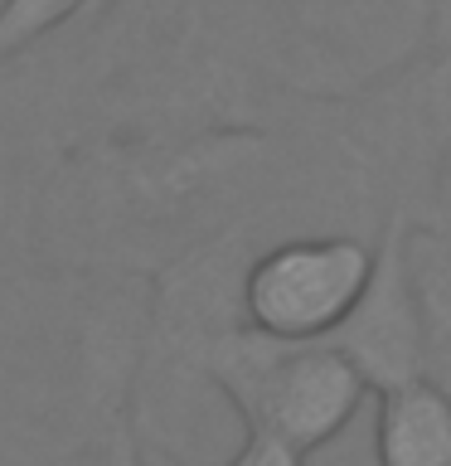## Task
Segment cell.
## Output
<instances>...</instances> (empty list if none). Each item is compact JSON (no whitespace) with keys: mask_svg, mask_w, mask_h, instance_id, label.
I'll list each match as a JSON object with an SVG mask.
<instances>
[{"mask_svg":"<svg viewBox=\"0 0 451 466\" xmlns=\"http://www.w3.org/2000/svg\"><path fill=\"white\" fill-rule=\"evenodd\" d=\"M282 97H349L432 54L442 0H243Z\"/></svg>","mask_w":451,"mask_h":466,"instance_id":"7a4b0ae2","label":"cell"},{"mask_svg":"<svg viewBox=\"0 0 451 466\" xmlns=\"http://www.w3.org/2000/svg\"><path fill=\"white\" fill-rule=\"evenodd\" d=\"M403 233H407V214L388 218L378 228L374 268L364 277V291L330 335V345L359 370L369 393L422 379V326H417V301L403 262Z\"/></svg>","mask_w":451,"mask_h":466,"instance_id":"5b68a950","label":"cell"},{"mask_svg":"<svg viewBox=\"0 0 451 466\" xmlns=\"http://www.w3.org/2000/svg\"><path fill=\"white\" fill-rule=\"evenodd\" d=\"M199 374L243 432L276 437L296 457L330 447L369 403V384L330 340H272L247 326L218 335Z\"/></svg>","mask_w":451,"mask_h":466,"instance_id":"3957f363","label":"cell"},{"mask_svg":"<svg viewBox=\"0 0 451 466\" xmlns=\"http://www.w3.org/2000/svg\"><path fill=\"white\" fill-rule=\"evenodd\" d=\"M374 466H451V393L407 379L374 393Z\"/></svg>","mask_w":451,"mask_h":466,"instance_id":"8992f818","label":"cell"},{"mask_svg":"<svg viewBox=\"0 0 451 466\" xmlns=\"http://www.w3.org/2000/svg\"><path fill=\"white\" fill-rule=\"evenodd\" d=\"M136 457L141 466H189V461H175L165 457V451H155V447H141L136 442ZM218 466H306V457H296L291 447H282L276 437H262V432H243V442L238 451H228Z\"/></svg>","mask_w":451,"mask_h":466,"instance_id":"9c48e42d","label":"cell"},{"mask_svg":"<svg viewBox=\"0 0 451 466\" xmlns=\"http://www.w3.org/2000/svg\"><path fill=\"white\" fill-rule=\"evenodd\" d=\"M374 238L359 233H282L243 262L238 311L247 330L272 340H330L364 291Z\"/></svg>","mask_w":451,"mask_h":466,"instance_id":"277c9868","label":"cell"},{"mask_svg":"<svg viewBox=\"0 0 451 466\" xmlns=\"http://www.w3.org/2000/svg\"><path fill=\"white\" fill-rule=\"evenodd\" d=\"M432 54L442 58L446 83H451V0H442V15H436V35H432Z\"/></svg>","mask_w":451,"mask_h":466,"instance_id":"8fae6325","label":"cell"},{"mask_svg":"<svg viewBox=\"0 0 451 466\" xmlns=\"http://www.w3.org/2000/svg\"><path fill=\"white\" fill-rule=\"evenodd\" d=\"M403 262L422 326V379L451 393V243L407 218Z\"/></svg>","mask_w":451,"mask_h":466,"instance_id":"52a82bcc","label":"cell"},{"mask_svg":"<svg viewBox=\"0 0 451 466\" xmlns=\"http://www.w3.org/2000/svg\"><path fill=\"white\" fill-rule=\"evenodd\" d=\"M282 175L276 116L262 127L49 146L35 185V262L155 277L228 233L276 238Z\"/></svg>","mask_w":451,"mask_h":466,"instance_id":"6da1fadb","label":"cell"},{"mask_svg":"<svg viewBox=\"0 0 451 466\" xmlns=\"http://www.w3.org/2000/svg\"><path fill=\"white\" fill-rule=\"evenodd\" d=\"M413 224L432 228L436 238L451 243V137H446V151H442V160H436V175H432V185H427V199H422V209H417Z\"/></svg>","mask_w":451,"mask_h":466,"instance_id":"30bf717a","label":"cell"},{"mask_svg":"<svg viewBox=\"0 0 451 466\" xmlns=\"http://www.w3.org/2000/svg\"><path fill=\"white\" fill-rule=\"evenodd\" d=\"M102 5L107 0H0V64L39 49L44 39L64 35Z\"/></svg>","mask_w":451,"mask_h":466,"instance_id":"ba28073f","label":"cell"},{"mask_svg":"<svg viewBox=\"0 0 451 466\" xmlns=\"http://www.w3.org/2000/svg\"><path fill=\"white\" fill-rule=\"evenodd\" d=\"M112 466H141V457H136V437H122V442H116V451H112Z\"/></svg>","mask_w":451,"mask_h":466,"instance_id":"7c38bea8","label":"cell"}]
</instances>
